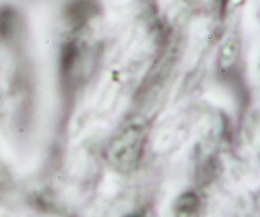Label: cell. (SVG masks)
<instances>
[{
    "label": "cell",
    "mask_w": 260,
    "mask_h": 217,
    "mask_svg": "<svg viewBox=\"0 0 260 217\" xmlns=\"http://www.w3.org/2000/svg\"><path fill=\"white\" fill-rule=\"evenodd\" d=\"M148 135V122L137 117L125 126L108 147V160L121 172L132 170L138 165Z\"/></svg>",
    "instance_id": "obj_1"
}]
</instances>
